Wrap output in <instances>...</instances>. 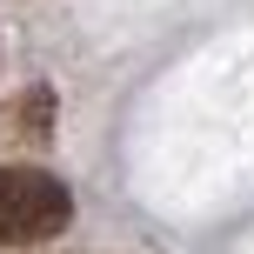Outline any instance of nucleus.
Instances as JSON below:
<instances>
[{
	"mask_svg": "<svg viewBox=\"0 0 254 254\" xmlns=\"http://www.w3.org/2000/svg\"><path fill=\"white\" fill-rule=\"evenodd\" d=\"M74 221V194L47 167H0V248H40Z\"/></svg>",
	"mask_w": 254,
	"mask_h": 254,
	"instance_id": "f257e3e1",
	"label": "nucleus"
},
{
	"mask_svg": "<svg viewBox=\"0 0 254 254\" xmlns=\"http://www.w3.org/2000/svg\"><path fill=\"white\" fill-rule=\"evenodd\" d=\"M47 121H54V94H47V87H34L20 107H13V127H20L27 140H47V134H54Z\"/></svg>",
	"mask_w": 254,
	"mask_h": 254,
	"instance_id": "f03ea898",
	"label": "nucleus"
}]
</instances>
